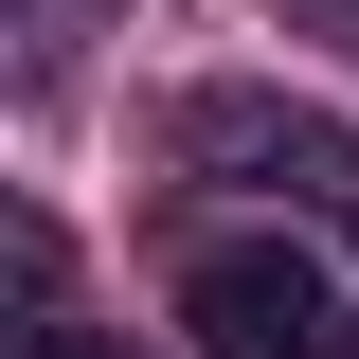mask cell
<instances>
[{
    "mask_svg": "<svg viewBox=\"0 0 359 359\" xmlns=\"http://www.w3.org/2000/svg\"><path fill=\"white\" fill-rule=\"evenodd\" d=\"M180 341L198 359H359V287L306 233H216L180 269Z\"/></svg>",
    "mask_w": 359,
    "mask_h": 359,
    "instance_id": "cell-1",
    "label": "cell"
},
{
    "mask_svg": "<svg viewBox=\"0 0 359 359\" xmlns=\"http://www.w3.org/2000/svg\"><path fill=\"white\" fill-rule=\"evenodd\" d=\"M180 162H198V180H252V198H287V216H323V233H359V126H341V108L198 90V108H180Z\"/></svg>",
    "mask_w": 359,
    "mask_h": 359,
    "instance_id": "cell-2",
    "label": "cell"
},
{
    "mask_svg": "<svg viewBox=\"0 0 359 359\" xmlns=\"http://www.w3.org/2000/svg\"><path fill=\"white\" fill-rule=\"evenodd\" d=\"M0 18H18V36L54 54V36H90V18H108V0H0Z\"/></svg>",
    "mask_w": 359,
    "mask_h": 359,
    "instance_id": "cell-3",
    "label": "cell"
},
{
    "mask_svg": "<svg viewBox=\"0 0 359 359\" xmlns=\"http://www.w3.org/2000/svg\"><path fill=\"white\" fill-rule=\"evenodd\" d=\"M18 359H126V341H108V323H36Z\"/></svg>",
    "mask_w": 359,
    "mask_h": 359,
    "instance_id": "cell-4",
    "label": "cell"
},
{
    "mask_svg": "<svg viewBox=\"0 0 359 359\" xmlns=\"http://www.w3.org/2000/svg\"><path fill=\"white\" fill-rule=\"evenodd\" d=\"M323 18H341V36H359V0H323Z\"/></svg>",
    "mask_w": 359,
    "mask_h": 359,
    "instance_id": "cell-5",
    "label": "cell"
}]
</instances>
